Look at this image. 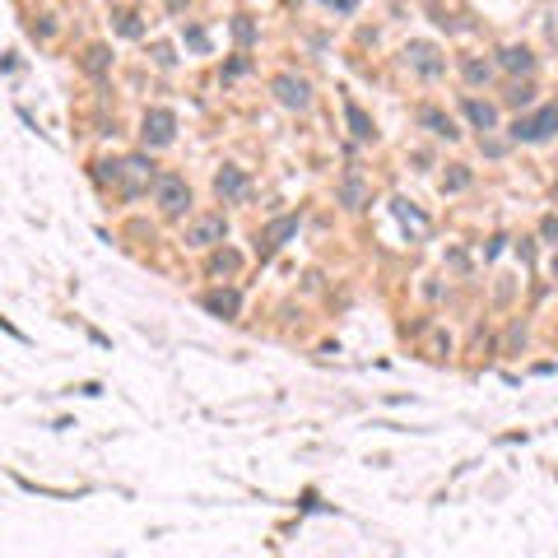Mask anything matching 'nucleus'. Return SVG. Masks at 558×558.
Instances as JSON below:
<instances>
[{"instance_id": "obj_10", "label": "nucleus", "mask_w": 558, "mask_h": 558, "mask_svg": "<svg viewBox=\"0 0 558 558\" xmlns=\"http://www.w3.org/2000/svg\"><path fill=\"white\" fill-rule=\"evenodd\" d=\"M419 126H424V131H433L437 140H456V121H451V117H446V112H437V107H424L419 112Z\"/></svg>"}, {"instance_id": "obj_14", "label": "nucleus", "mask_w": 558, "mask_h": 558, "mask_svg": "<svg viewBox=\"0 0 558 558\" xmlns=\"http://www.w3.org/2000/svg\"><path fill=\"white\" fill-rule=\"evenodd\" d=\"M363 201H368V186H363L358 177L340 182V205H345V210H363Z\"/></svg>"}, {"instance_id": "obj_5", "label": "nucleus", "mask_w": 558, "mask_h": 558, "mask_svg": "<svg viewBox=\"0 0 558 558\" xmlns=\"http://www.w3.org/2000/svg\"><path fill=\"white\" fill-rule=\"evenodd\" d=\"M405 61H410V66L419 70V75H424V79H437V75H442V70H446L442 52H437L433 42H410V47H405Z\"/></svg>"}, {"instance_id": "obj_20", "label": "nucleus", "mask_w": 558, "mask_h": 558, "mask_svg": "<svg viewBox=\"0 0 558 558\" xmlns=\"http://www.w3.org/2000/svg\"><path fill=\"white\" fill-rule=\"evenodd\" d=\"M530 98H535V89H530V84H516V89L507 93V102H512V107H530Z\"/></svg>"}, {"instance_id": "obj_2", "label": "nucleus", "mask_w": 558, "mask_h": 558, "mask_svg": "<svg viewBox=\"0 0 558 558\" xmlns=\"http://www.w3.org/2000/svg\"><path fill=\"white\" fill-rule=\"evenodd\" d=\"M154 201H158V210L163 214H186L191 210V186H186V177H177V172H158L154 177Z\"/></svg>"}, {"instance_id": "obj_6", "label": "nucleus", "mask_w": 558, "mask_h": 558, "mask_svg": "<svg viewBox=\"0 0 558 558\" xmlns=\"http://www.w3.org/2000/svg\"><path fill=\"white\" fill-rule=\"evenodd\" d=\"M270 89H275V98L284 102V107H298V112H302L307 102H312V89H307V79H298V75H279Z\"/></svg>"}, {"instance_id": "obj_27", "label": "nucleus", "mask_w": 558, "mask_h": 558, "mask_svg": "<svg viewBox=\"0 0 558 558\" xmlns=\"http://www.w3.org/2000/svg\"><path fill=\"white\" fill-rule=\"evenodd\" d=\"M554 275H558V256H554Z\"/></svg>"}, {"instance_id": "obj_9", "label": "nucleus", "mask_w": 558, "mask_h": 558, "mask_svg": "<svg viewBox=\"0 0 558 558\" xmlns=\"http://www.w3.org/2000/svg\"><path fill=\"white\" fill-rule=\"evenodd\" d=\"M214 191H219V201H242L247 196V172L242 167H223L219 177H214Z\"/></svg>"}, {"instance_id": "obj_4", "label": "nucleus", "mask_w": 558, "mask_h": 558, "mask_svg": "<svg viewBox=\"0 0 558 558\" xmlns=\"http://www.w3.org/2000/svg\"><path fill=\"white\" fill-rule=\"evenodd\" d=\"M228 237V219L223 214H201L186 223V247H214Z\"/></svg>"}, {"instance_id": "obj_12", "label": "nucleus", "mask_w": 558, "mask_h": 558, "mask_svg": "<svg viewBox=\"0 0 558 558\" xmlns=\"http://www.w3.org/2000/svg\"><path fill=\"white\" fill-rule=\"evenodd\" d=\"M498 66L512 70V75H530V70H535V56L526 52V47H507V52L498 56Z\"/></svg>"}, {"instance_id": "obj_3", "label": "nucleus", "mask_w": 558, "mask_h": 558, "mask_svg": "<svg viewBox=\"0 0 558 558\" xmlns=\"http://www.w3.org/2000/svg\"><path fill=\"white\" fill-rule=\"evenodd\" d=\"M140 135H145L149 149L172 145V140H177V117H172L167 107H149V112H145V126H140Z\"/></svg>"}, {"instance_id": "obj_13", "label": "nucleus", "mask_w": 558, "mask_h": 558, "mask_svg": "<svg viewBox=\"0 0 558 558\" xmlns=\"http://www.w3.org/2000/svg\"><path fill=\"white\" fill-rule=\"evenodd\" d=\"M465 117L480 131H498V107H489V102H480V98H465Z\"/></svg>"}, {"instance_id": "obj_1", "label": "nucleus", "mask_w": 558, "mask_h": 558, "mask_svg": "<svg viewBox=\"0 0 558 558\" xmlns=\"http://www.w3.org/2000/svg\"><path fill=\"white\" fill-rule=\"evenodd\" d=\"M549 135H558V98L545 102L540 112H530V117H516L512 126V140H526V145H545Z\"/></svg>"}, {"instance_id": "obj_18", "label": "nucleus", "mask_w": 558, "mask_h": 558, "mask_svg": "<svg viewBox=\"0 0 558 558\" xmlns=\"http://www.w3.org/2000/svg\"><path fill=\"white\" fill-rule=\"evenodd\" d=\"M470 186V167H451V172H446V177H442V191H465Z\"/></svg>"}, {"instance_id": "obj_25", "label": "nucleus", "mask_w": 558, "mask_h": 558, "mask_svg": "<svg viewBox=\"0 0 558 558\" xmlns=\"http://www.w3.org/2000/svg\"><path fill=\"white\" fill-rule=\"evenodd\" d=\"M186 42L196 47V52H205V28H186Z\"/></svg>"}, {"instance_id": "obj_26", "label": "nucleus", "mask_w": 558, "mask_h": 558, "mask_svg": "<svg viewBox=\"0 0 558 558\" xmlns=\"http://www.w3.org/2000/svg\"><path fill=\"white\" fill-rule=\"evenodd\" d=\"M247 66H251V61H247V56H237V61H228V70H223V75H242Z\"/></svg>"}, {"instance_id": "obj_22", "label": "nucleus", "mask_w": 558, "mask_h": 558, "mask_svg": "<svg viewBox=\"0 0 558 558\" xmlns=\"http://www.w3.org/2000/svg\"><path fill=\"white\" fill-rule=\"evenodd\" d=\"M321 5H331L335 14H354V5H358V0H321Z\"/></svg>"}, {"instance_id": "obj_8", "label": "nucleus", "mask_w": 558, "mask_h": 558, "mask_svg": "<svg viewBox=\"0 0 558 558\" xmlns=\"http://www.w3.org/2000/svg\"><path fill=\"white\" fill-rule=\"evenodd\" d=\"M345 121H349V135H354V140H363V145H368V140H377V126H372V117L358 107L354 98H345Z\"/></svg>"}, {"instance_id": "obj_21", "label": "nucleus", "mask_w": 558, "mask_h": 558, "mask_svg": "<svg viewBox=\"0 0 558 558\" xmlns=\"http://www.w3.org/2000/svg\"><path fill=\"white\" fill-rule=\"evenodd\" d=\"M480 149L489 158H502V154H507V140H480Z\"/></svg>"}, {"instance_id": "obj_16", "label": "nucleus", "mask_w": 558, "mask_h": 558, "mask_svg": "<svg viewBox=\"0 0 558 558\" xmlns=\"http://www.w3.org/2000/svg\"><path fill=\"white\" fill-rule=\"evenodd\" d=\"M107 66H112L107 47H89V56H84V70H89V75H107Z\"/></svg>"}, {"instance_id": "obj_11", "label": "nucleus", "mask_w": 558, "mask_h": 558, "mask_svg": "<svg viewBox=\"0 0 558 558\" xmlns=\"http://www.w3.org/2000/svg\"><path fill=\"white\" fill-rule=\"evenodd\" d=\"M205 307H210L214 316H237L242 312V298H237L233 289H214V293H205Z\"/></svg>"}, {"instance_id": "obj_17", "label": "nucleus", "mask_w": 558, "mask_h": 558, "mask_svg": "<svg viewBox=\"0 0 558 558\" xmlns=\"http://www.w3.org/2000/svg\"><path fill=\"white\" fill-rule=\"evenodd\" d=\"M237 266H242V261H237V251H214V261H210L214 275H233Z\"/></svg>"}, {"instance_id": "obj_24", "label": "nucleus", "mask_w": 558, "mask_h": 558, "mask_svg": "<svg viewBox=\"0 0 558 558\" xmlns=\"http://www.w3.org/2000/svg\"><path fill=\"white\" fill-rule=\"evenodd\" d=\"M540 233H545V237H549V242H558V219H554V214H549V219H545V223H540Z\"/></svg>"}, {"instance_id": "obj_23", "label": "nucleus", "mask_w": 558, "mask_h": 558, "mask_svg": "<svg viewBox=\"0 0 558 558\" xmlns=\"http://www.w3.org/2000/svg\"><path fill=\"white\" fill-rule=\"evenodd\" d=\"M117 28H121V33H126V37H140V23H135V19H131V14H121V23H117Z\"/></svg>"}, {"instance_id": "obj_7", "label": "nucleus", "mask_w": 558, "mask_h": 558, "mask_svg": "<svg viewBox=\"0 0 558 558\" xmlns=\"http://www.w3.org/2000/svg\"><path fill=\"white\" fill-rule=\"evenodd\" d=\"M298 233V214H284V219L270 223V233L261 237V256H270V251H279V247L289 242V237Z\"/></svg>"}, {"instance_id": "obj_19", "label": "nucleus", "mask_w": 558, "mask_h": 558, "mask_svg": "<svg viewBox=\"0 0 558 558\" xmlns=\"http://www.w3.org/2000/svg\"><path fill=\"white\" fill-rule=\"evenodd\" d=\"M233 37L237 42H256V23L251 19H233Z\"/></svg>"}, {"instance_id": "obj_15", "label": "nucleus", "mask_w": 558, "mask_h": 558, "mask_svg": "<svg viewBox=\"0 0 558 558\" xmlns=\"http://www.w3.org/2000/svg\"><path fill=\"white\" fill-rule=\"evenodd\" d=\"M461 70H465L470 84H489V79H493V66H489V61H480V56H465V61H461Z\"/></svg>"}]
</instances>
